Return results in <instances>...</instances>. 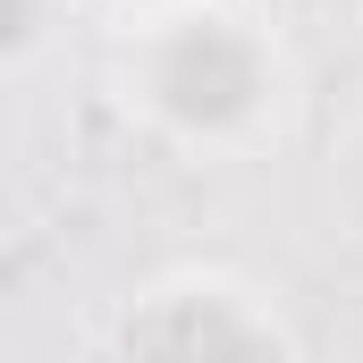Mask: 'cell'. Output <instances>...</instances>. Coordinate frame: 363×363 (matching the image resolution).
I'll use <instances>...</instances> for the list:
<instances>
[{
	"instance_id": "1",
	"label": "cell",
	"mask_w": 363,
	"mask_h": 363,
	"mask_svg": "<svg viewBox=\"0 0 363 363\" xmlns=\"http://www.w3.org/2000/svg\"><path fill=\"white\" fill-rule=\"evenodd\" d=\"M110 110L194 169L271 161L304 118V60L262 0H161L110 17Z\"/></svg>"
},
{
	"instance_id": "2",
	"label": "cell",
	"mask_w": 363,
	"mask_h": 363,
	"mask_svg": "<svg viewBox=\"0 0 363 363\" xmlns=\"http://www.w3.org/2000/svg\"><path fill=\"white\" fill-rule=\"evenodd\" d=\"M101 355H169V363H228V355H304V321L287 313L271 279L237 271V262H169V271L135 279L101 330Z\"/></svg>"
},
{
	"instance_id": "3",
	"label": "cell",
	"mask_w": 363,
	"mask_h": 363,
	"mask_svg": "<svg viewBox=\"0 0 363 363\" xmlns=\"http://www.w3.org/2000/svg\"><path fill=\"white\" fill-rule=\"evenodd\" d=\"M93 17H135V9H161V0H85Z\"/></svg>"
}]
</instances>
